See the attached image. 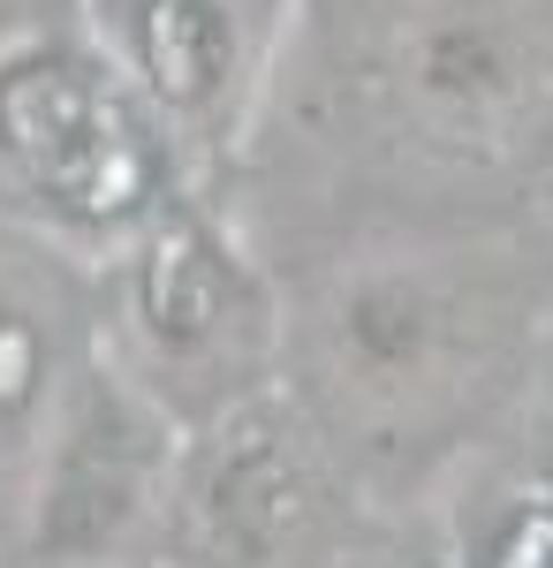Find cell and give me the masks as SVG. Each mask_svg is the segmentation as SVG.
Wrapping results in <instances>:
<instances>
[{"mask_svg": "<svg viewBox=\"0 0 553 568\" xmlns=\"http://www.w3.org/2000/svg\"><path fill=\"white\" fill-rule=\"evenodd\" d=\"M107 69L160 122L213 130L258 61V0H84Z\"/></svg>", "mask_w": 553, "mask_h": 568, "instance_id": "3957f363", "label": "cell"}, {"mask_svg": "<svg viewBox=\"0 0 553 568\" xmlns=\"http://www.w3.org/2000/svg\"><path fill=\"white\" fill-rule=\"evenodd\" d=\"M144 485H152V425L137 417V402L122 387H84V402L61 425V447H53L39 546L69 554V561L107 554L137 524Z\"/></svg>", "mask_w": 553, "mask_h": 568, "instance_id": "277c9868", "label": "cell"}, {"mask_svg": "<svg viewBox=\"0 0 553 568\" xmlns=\"http://www.w3.org/2000/svg\"><path fill=\"white\" fill-rule=\"evenodd\" d=\"M243 273L198 220H160L137 258V326L160 364H213L243 326Z\"/></svg>", "mask_w": 553, "mask_h": 568, "instance_id": "5b68a950", "label": "cell"}, {"mask_svg": "<svg viewBox=\"0 0 553 568\" xmlns=\"http://www.w3.org/2000/svg\"><path fill=\"white\" fill-rule=\"evenodd\" d=\"M493 568H553V493H546V500H531V508L501 530Z\"/></svg>", "mask_w": 553, "mask_h": 568, "instance_id": "ba28073f", "label": "cell"}, {"mask_svg": "<svg viewBox=\"0 0 553 568\" xmlns=\"http://www.w3.org/2000/svg\"><path fill=\"white\" fill-rule=\"evenodd\" d=\"M402 84L432 122L493 130L501 114H515L531 99V61H523V39L509 23L448 8V16L418 23V39L402 53Z\"/></svg>", "mask_w": 553, "mask_h": 568, "instance_id": "8992f818", "label": "cell"}, {"mask_svg": "<svg viewBox=\"0 0 553 568\" xmlns=\"http://www.w3.org/2000/svg\"><path fill=\"white\" fill-rule=\"evenodd\" d=\"M0 160L53 220L91 235L137 227L160 205V144L137 91L61 45L0 61Z\"/></svg>", "mask_w": 553, "mask_h": 568, "instance_id": "6da1fadb", "label": "cell"}, {"mask_svg": "<svg viewBox=\"0 0 553 568\" xmlns=\"http://www.w3.org/2000/svg\"><path fill=\"white\" fill-rule=\"evenodd\" d=\"M46 364H53V356H46L39 311L0 288V433H16V425H31V417H39Z\"/></svg>", "mask_w": 553, "mask_h": 568, "instance_id": "52a82bcc", "label": "cell"}, {"mask_svg": "<svg viewBox=\"0 0 553 568\" xmlns=\"http://www.w3.org/2000/svg\"><path fill=\"white\" fill-rule=\"evenodd\" d=\"M182 524L205 568H319L326 478L273 402H243L220 417L213 447L190 478Z\"/></svg>", "mask_w": 553, "mask_h": 568, "instance_id": "7a4b0ae2", "label": "cell"}]
</instances>
